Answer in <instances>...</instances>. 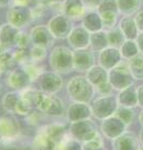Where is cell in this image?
<instances>
[{
	"label": "cell",
	"mask_w": 143,
	"mask_h": 150,
	"mask_svg": "<svg viewBox=\"0 0 143 150\" xmlns=\"http://www.w3.org/2000/svg\"><path fill=\"white\" fill-rule=\"evenodd\" d=\"M48 64L53 71L67 74L73 70V51L67 46H55L48 54Z\"/></svg>",
	"instance_id": "1"
},
{
	"label": "cell",
	"mask_w": 143,
	"mask_h": 150,
	"mask_svg": "<svg viewBox=\"0 0 143 150\" xmlns=\"http://www.w3.org/2000/svg\"><path fill=\"white\" fill-rule=\"evenodd\" d=\"M94 94V86L84 76H74L67 84V95L72 101L87 103L92 100Z\"/></svg>",
	"instance_id": "2"
},
{
	"label": "cell",
	"mask_w": 143,
	"mask_h": 150,
	"mask_svg": "<svg viewBox=\"0 0 143 150\" xmlns=\"http://www.w3.org/2000/svg\"><path fill=\"white\" fill-rule=\"evenodd\" d=\"M6 22L10 23L19 30H26L29 26L33 25L32 8L12 4L7 9Z\"/></svg>",
	"instance_id": "3"
},
{
	"label": "cell",
	"mask_w": 143,
	"mask_h": 150,
	"mask_svg": "<svg viewBox=\"0 0 143 150\" xmlns=\"http://www.w3.org/2000/svg\"><path fill=\"white\" fill-rule=\"evenodd\" d=\"M22 134V127L15 114L0 115V139L4 144L15 142Z\"/></svg>",
	"instance_id": "4"
},
{
	"label": "cell",
	"mask_w": 143,
	"mask_h": 150,
	"mask_svg": "<svg viewBox=\"0 0 143 150\" xmlns=\"http://www.w3.org/2000/svg\"><path fill=\"white\" fill-rule=\"evenodd\" d=\"M72 22L73 21L69 19L62 12H57L49 16L46 25L56 39H67L68 35L74 26Z\"/></svg>",
	"instance_id": "5"
},
{
	"label": "cell",
	"mask_w": 143,
	"mask_h": 150,
	"mask_svg": "<svg viewBox=\"0 0 143 150\" xmlns=\"http://www.w3.org/2000/svg\"><path fill=\"white\" fill-rule=\"evenodd\" d=\"M36 110L41 112L44 115L58 117L64 114V105L62 100L59 97H57L56 95L44 93Z\"/></svg>",
	"instance_id": "6"
},
{
	"label": "cell",
	"mask_w": 143,
	"mask_h": 150,
	"mask_svg": "<svg viewBox=\"0 0 143 150\" xmlns=\"http://www.w3.org/2000/svg\"><path fill=\"white\" fill-rule=\"evenodd\" d=\"M35 83H37L38 88L45 94L56 95L64 86L60 74L55 71H44Z\"/></svg>",
	"instance_id": "7"
},
{
	"label": "cell",
	"mask_w": 143,
	"mask_h": 150,
	"mask_svg": "<svg viewBox=\"0 0 143 150\" xmlns=\"http://www.w3.org/2000/svg\"><path fill=\"white\" fill-rule=\"evenodd\" d=\"M70 134L75 140L87 143L97 136V132L95 124L90 119H85V120L72 122L70 126Z\"/></svg>",
	"instance_id": "8"
},
{
	"label": "cell",
	"mask_w": 143,
	"mask_h": 150,
	"mask_svg": "<svg viewBox=\"0 0 143 150\" xmlns=\"http://www.w3.org/2000/svg\"><path fill=\"white\" fill-rule=\"evenodd\" d=\"M29 34H30L32 45L43 46L45 48L53 47L54 42L56 40V38L50 33L47 25L43 23L33 24L29 30Z\"/></svg>",
	"instance_id": "9"
},
{
	"label": "cell",
	"mask_w": 143,
	"mask_h": 150,
	"mask_svg": "<svg viewBox=\"0 0 143 150\" xmlns=\"http://www.w3.org/2000/svg\"><path fill=\"white\" fill-rule=\"evenodd\" d=\"M91 109H92V114L96 119L105 120L117 110L116 100L110 95L109 96H101L93 101V103L91 105Z\"/></svg>",
	"instance_id": "10"
},
{
	"label": "cell",
	"mask_w": 143,
	"mask_h": 150,
	"mask_svg": "<svg viewBox=\"0 0 143 150\" xmlns=\"http://www.w3.org/2000/svg\"><path fill=\"white\" fill-rule=\"evenodd\" d=\"M6 84L12 90H21L30 87L33 82L31 79L30 75L23 69V67H16L9 72L6 77Z\"/></svg>",
	"instance_id": "11"
},
{
	"label": "cell",
	"mask_w": 143,
	"mask_h": 150,
	"mask_svg": "<svg viewBox=\"0 0 143 150\" xmlns=\"http://www.w3.org/2000/svg\"><path fill=\"white\" fill-rule=\"evenodd\" d=\"M130 74L131 72H130L128 64L119 62L113 69H110V72L108 73V81L113 88L122 89L129 86V84L131 82Z\"/></svg>",
	"instance_id": "12"
},
{
	"label": "cell",
	"mask_w": 143,
	"mask_h": 150,
	"mask_svg": "<svg viewBox=\"0 0 143 150\" xmlns=\"http://www.w3.org/2000/svg\"><path fill=\"white\" fill-rule=\"evenodd\" d=\"M90 40L91 33L85 30L81 24L73 26L70 34L67 37V41H68L69 46L73 50L90 48Z\"/></svg>",
	"instance_id": "13"
},
{
	"label": "cell",
	"mask_w": 143,
	"mask_h": 150,
	"mask_svg": "<svg viewBox=\"0 0 143 150\" xmlns=\"http://www.w3.org/2000/svg\"><path fill=\"white\" fill-rule=\"evenodd\" d=\"M94 65V51L89 48L73 50V70L79 72H87Z\"/></svg>",
	"instance_id": "14"
},
{
	"label": "cell",
	"mask_w": 143,
	"mask_h": 150,
	"mask_svg": "<svg viewBox=\"0 0 143 150\" xmlns=\"http://www.w3.org/2000/svg\"><path fill=\"white\" fill-rule=\"evenodd\" d=\"M121 57L122 56H121L119 48L108 46V47H106L105 49H103L98 52V65H101L102 68L106 69V70H110L120 62Z\"/></svg>",
	"instance_id": "15"
},
{
	"label": "cell",
	"mask_w": 143,
	"mask_h": 150,
	"mask_svg": "<svg viewBox=\"0 0 143 150\" xmlns=\"http://www.w3.org/2000/svg\"><path fill=\"white\" fill-rule=\"evenodd\" d=\"M60 12L72 21H81L87 13V9L81 0H64L61 2Z\"/></svg>",
	"instance_id": "16"
},
{
	"label": "cell",
	"mask_w": 143,
	"mask_h": 150,
	"mask_svg": "<svg viewBox=\"0 0 143 150\" xmlns=\"http://www.w3.org/2000/svg\"><path fill=\"white\" fill-rule=\"evenodd\" d=\"M66 115H67V120L70 122L85 120V119H90V116L92 115V109L85 102L73 101L69 105Z\"/></svg>",
	"instance_id": "17"
},
{
	"label": "cell",
	"mask_w": 143,
	"mask_h": 150,
	"mask_svg": "<svg viewBox=\"0 0 143 150\" xmlns=\"http://www.w3.org/2000/svg\"><path fill=\"white\" fill-rule=\"evenodd\" d=\"M19 28L11 25L10 23H4L0 26V44L7 49L15 48L16 38L20 33Z\"/></svg>",
	"instance_id": "18"
},
{
	"label": "cell",
	"mask_w": 143,
	"mask_h": 150,
	"mask_svg": "<svg viewBox=\"0 0 143 150\" xmlns=\"http://www.w3.org/2000/svg\"><path fill=\"white\" fill-rule=\"evenodd\" d=\"M117 25H118V28L122 32L126 39L136 40L140 30L138 28V26H137L134 16H132V15H122L121 18H119V21H118Z\"/></svg>",
	"instance_id": "19"
},
{
	"label": "cell",
	"mask_w": 143,
	"mask_h": 150,
	"mask_svg": "<svg viewBox=\"0 0 143 150\" xmlns=\"http://www.w3.org/2000/svg\"><path fill=\"white\" fill-rule=\"evenodd\" d=\"M41 129L56 145H58L66 137V127L61 123H50L47 125H43Z\"/></svg>",
	"instance_id": "20"
},
{
	"label": "cell",
	"mask_w": 143,
	"mask_h": 150,
	"mask_svg": "<svg viewBox=\"0 0 143 150\" xmlns=\"http://www.w3.org/2000/svg\"><path fill=\"white\" fill-rule=\"evenodd\" d=\"M81 25L87 30H89L91 34L104 30L101 15L97 11H87L85 15L81 20Z\"/></svg>",
	"instance_id": "21"
},
{
	"label": "cell",
	"mask_w": 143,
	"mask_h": 150,
	"mask_svg": "<svg viewBox=\"0 0 143 150\" xmlns=\"http://www.w3.org/2000/svg\"><path fill=\"white\" fill-rule=\"evenodd\" d=\"M21 101V93L18 90L8 91L1 98V107L6 111V113L15 114L18 105Z\"/></svg>",
	"instance_id": "22"
},
{
	"label": "cell",
	"mask_w": 143,
	"mask_h": 150,
	"mask_svg": "<svg viewBox=\"0 0 143 150\" xmlns=\"http://www.w3.org/2000/svg\"><path fill=\"white\" fill-rule=\"evenodd\" d=\"M87 79L94 86V88L103 83L108 82V73L107 70L101 65H94L87 72Z\"/></svg>",
	"instance_id": "23"
},
{
	"label": "cell",
	"mask_w": 143,
	"mask_h": 150,
	"mask_svg": "<svg viewBox=\"0 0 143 150\" xmlns=\"http://www.w3.org/2000/svg\"><path fill=\"white\" fill-rule=\"evenodd\" d=\"M108 40H107V34L106 30H102L92 33L91 34V40H90V48L94 52H99L101 50L108 47Z\"/></svg>",
	"instance_id": "24"
},
{
	"label": "cell",
	"mask_w": 143,
	"mask_h": 150,
	"mask_svg": "<svg viewBox=\"0 0 143 150\" xmlns=\"http://www.w3.org/2000/svg\"><path fill=\"white\" fill-rule=\"evenodd\" d=\"M118 11L121 15H132L140 11L142 0H116Z\"/></svg>",
	"instance_id": "25"
},
{
	"label": "cell",
	"mask_w": 143,
	"mask_h": 150,
	"mask_svg": "<svg viewBox=\"0 0 143 150\" xmlns=\"http://www.w3.org/2000/svg\"><path fill=\"white\" fill-rule=\"evenodd\" d=\"M32 146L35 150H56V144L53 143L45 135V133L39 128L38 133L33 139Z\"/></svg>",
	"instance_id": "26"
},
{
	"label": "cell",
	"mask_w": 143,
	"mask_h": 150,
	"mask_svg": "<svg viewBox=\"0 0 143 150\" xmlns=\"http://www.w3.org/2000/svg\"><path fill=\"white\" fill-rule=\"evenodd\" d=\"M18 65L13 59V50L9 49L0 53V74H8Z\"/></svg>",
	"instance_id": "27"
},
{
	"label": "cell",
	"mask_w": 143,
	"mask_h": 150,
	"mask_svg": "<svg viewBox=\"0 0 143 150\" xmlns=\"http://www.w3.org/2000/svg\"><path fill=\"white\" fill-rule=\"evenodd\" d=\"M98 12V11H97ZM101 15L103 23V28L105 30H112L116 27L119 21V12L118 11H99L98 12Z\"/></svg>",
	"instance_id": "28"
},
{
	"label": "cell",
	"mask_w": 143,
	"mask_h": 150,
	"mask_svg": "<svg viewBox=\"0 0 143 150\" xmlns=\"http://www.w3.org/2000/svg\"><path fill=\"white\" fill-rule=\"evenodd\" d=\"M107 34V40H108V45L110 47H115V48H120L122 44L126 40V37L124 36L122 32H121L118 26L114 27L112 30H106Z\"/></svg>",
	"instance_id": "29"
},
{
	"label": "cell",
	"mask_w": 143,
	"mask_h": 150,
	"mask_svg": "<svg viewBox=\"0 0 143 150\" xmlns=\"http://www.w3.org/2000/svg\"><path fill=\"white\" fill-rule=\"evenodd\" d=\"M128 65L131 74L136 79H143V53L142 54H137L136 57L129 59Z\"/></svg>",
	"instance_id": "30"
},
{
	"label": "cell",
	"mask_w": 143,
	"mask_h": 150,
	"mask_svg": "<svg viewBox=\"0 0 143 150\" xmlns=\"http://www.w3.org/2000/svg\"><path fill=\"white\" fill-rule=\"evenodd\" d=\"M119 50H120L121 56L126 59H128V60L133 58V57H136L137 54H139L140 51L137 41L133 40V39H126L122 46L119 48Z\"/></svg>",
	"instance_id": "31"
},
{
	"label": "cell",
	"mask_w": 143,
	"mask_h": 150,
	"mask_svg": "<svg viewBox=\"0 0 143 150\" xmlns=\"http://www.w3.org/2000/svg\"><path fill=\"white\" fill-rule=\"evenodd\" d=\"M48 48H45L43 46L32 45L30 47V56L31 61L34 62H44L46 59H48Z\"/></svg>",
	"instance_id": "32"
},
{
	"label": "cell",
	"mask_w": 143,
	"mask_h": 150,
	"mask_svg": "<svg viewBox=\"0 0 143 150\" xmlns=\"http://www.w3.org/2000/svg\"><path fill=\"white\" fill-rule=\"evenodd\" d=\"M22 67L27 72V74L30 75V77L33 83L36 82L38 77L41 76V73L45 71L44 67L39 62H34V61H30V62H27L26 64H24Z\"/></svg>",
	"instance_id": "33"
},
{
	"label": "cell",
	"mask_w": 143,
	"mask_h": 150,
	"mask_svg": "<svg viewBox=\"0 0 143 150\" xmlns=\"http://www.w3.org/2000/svg\"><path fill=\"white\" fill-rule=\"evenodd\" d=\"M13 59L18 67H22L31 61L30 48H14Z\"/></svg>",
	"instance_id": "34"
},
{
	"label": "cell",
	"mask_w": 143,
	"mask_h": 150,
	"mask_svg": "<svg viewBox=\"0 0 143 150\" xmlns=\"http://www.w3.org/2000/svg\"><path fill=\"white\" fill-rule=\"evenodd\" d=\"M31 46H32V42H31L29 32H26L25 30H21L16 38L15 48H30Z\"/></svg>",
	"instance_id": "35"
},
{
	"label": "cell",
	"mask_w": 143,
	"mask_h": 150,
	"mask_svg": "<svg viewBox=\"0 0 143 150\" xmlns=\"http://www.w3.org/2000/svg\"><path fill=\"white\" fill-rule=\"evenodd\" d=\"M56 150H80V148L74 140L64 137L60 143L57 145Z\"/></svg>",
	"instance_id": "36"
},
{
	"label": "cell",
	"mask_w": 143,
	"mask_h": 150,
	"mask_svg": "<svg viewBox=\"0 0 143 150\" xmlns=\"http://www.w3.org/2000/svg\"><path fill=\"white\" fill-rule=\"evenodd\" d=\"M102 148H103V143L101 142V139L96 136L95 138L87 142L85 145L83 146L82 150H102Z\"/></svg>",
	"instance_id": "37"
},
{
	"label": "cell",
	"mask_w": 143,
	"mask_h": 150,
	"mask_svg": "<svg viewBox=\"0 0 143 150\" xmlns=\"http://www.w3.org/2000/svg\"><path fill=\"white\" fill-rule=\"evenodd\" d=\"M87 11H97L103 0H81Z\"/></svg>",
	"instance_id": "38"
},
{
	"label": "cell",
	"mask_w": 143,
	"mask_h": 150,
	"mask_svg": "<svg viewBox=\"0 0 143 150\" xmlns=\"http://www.w3.org/2000/svg\"><path fill=\"white\" fill-rule=\"evenodd\" d=\"M117 117L120 119V121H124V122H129V119H131L132 116V112L131 110H129L128 108H120V109L117 110Z\"/></svg>",
	"instance_id": "39"
},
{
	"label": "cell",
	"mask_w": 143,
	"mask_h": 150,
	"mask_svg": "<svg viewBox=\"0 0 143 150\" xmlns=\"http://www.w3.org/2000/svg\"><path fill=\"white\" fill-rule=\"evenodd\" d=\"M44 4H48L49 7L51 8V10L55 11V13L57 12H60V7H61V2L64 0H41Z\"/></svg>",
	"instance_id": "40"
},
{
	"label": "cell",
	"mask_w": 143,
	"mask_h": 150,
	"mask_svg": "<svg viewBox=\"0 0 143 150\" xmlns=\"http://www.w3.org/2000/svg\"><path fill=\"white\" fill-rule=\"evenodd\" d=\"M41 0H13V4H19L24 7H34L35 4H38Z\"/></svg>",
	"instance_id": "41"
},
{
	"label": "cell",
	"mask_w": 143,
	"mask_h": 150,
	"mask_svg": "<svg viewBox=\"0 0 143 150\" xmlns=\"http://www.w3.org/2000/svg\"><path fill=\"white\" fill-rule=\"evenodd\" d=\"M134 20H136L137 26L139 28L140 32H143V10L138 11L134 15Z\"/></svg>",
	"instance_id": "42"
},
{
	"label": "cell",
	"mask_w": 143,
	"mask_h": 150,
	"mask_svg": "<svg viewBox=\"0 0 143 150\" xmlns=\"http://www.w3.org/2000/svg\"><path fill=\"white\" fill-rule=\"evenodd\" d=\"M137 44H138V47H139V50L143 53V32H140L138 37L136 39Z\"/></svg>",
	"instance_id": "43"
},
{
	"label": "cell",
	"mask_w": 143,
	"mask_h": 150,
	"mask_svg": "<svg viewBox=\"0 0 143 150\" xmlns=\"http://www.w3.org/2000/svg\"><path fill=\"white\" fill-rule=\"evenodd\" d=\"M13 4V0H0V9H8Z\"/></svg>",
	"instance_id": "44"
},
{
	"label": "cell",
	"mask_w": 143,
	"mask_h": 150,
	"mask_svg": "<svg viewBox=\"0 0 143 150\" xmlns=\"http://www.w3.org/2000/svg\"><path fill=\"white\" fill-rule=\"evenodd\" d=\"M1 89H2V85H1V74H0V93H1Z\"/></svg>",
	"instance_id": "45"
},
{
	"label": "cell",
	"mask_w": 143,
	"mask_h": 150,
	"mask_svg": "<svg viewBox=\"0 0 143 150\" xmlns=\"http://www.w3.org/2000/svg\"><path fill=\"white\" fill-rule=\"evenodd\" d=\"M0 26H1V23H0Z\"/></svg>",
	"instance_id": "46"
}]
</instances>
